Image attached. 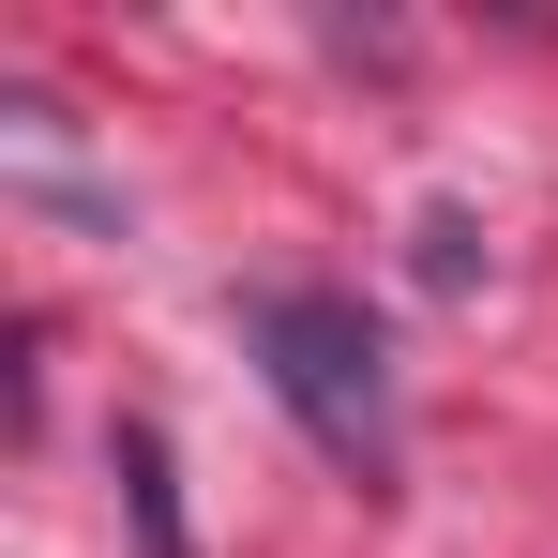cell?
<instances>
[{
    "label": "cell",
    "instance_id": "6da1fadb",
    "mask_svg": "<svg viewBox=\"0 0 558 558\" xmlns=\"http://www.w3.org/2000/svg\"><path fill=\"white\" fill-rule=\"evenodd\" d=\"M242 348L272 377V408L377 498V483H392V348H377V317L348 287H257V302H242Z\"/></svg>",
    "mask_w": 558,
    "mask_h": 558
},
{
    "label": "cell",
    "instance_id": "7a4b0ae2",
    "mask_svg": "<svg viewBox=\"0 0 558 558\" xmlns=\"http://www.w3.org/2000/svg\"><path fill=\"white\" fill-rule=\"evenodd\" d=\"M121 498H136L151 558H196V544H182V498H167V438H151V423H121Z\"/></svg>",
    "mask_w": 558,
    "mask_h": 558
},
{
    "label": "cell",
    "instance_id": "3957f363",
    "mask_svg": "<svg viewBox=\"0 0 558 558\" xmlns=\"http://www.w3.org/2000/svg\"><path fill=\"white\" fill-rule=\"evenodd\" d=\"M423 287H468V211H423Z\"/></svg>",
    "mask_w": 558,
    "mask_h": 558
}]
</instances>
